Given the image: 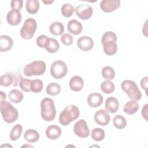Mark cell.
<instances>
[{
	"instance_id": "obj_11",
	"label": "cell",
	"mask_w": 148,
	"mask_h": 148,
	"mask_svg": "<svg viewBox=\"0 0 148 148\" xmlns=\"http://www.w3.org/2000/svg\"><path fill=\"white\" fill-rule=\"evenodd\" d=\"M110 120V115L106 110L100 109L97 111L94 114V120L99 125L105 126L108 125Z\"/></svg>"
},
{
	"instance_id": "obj_25",
	"label": "cell",
	"mask_w": 148,
	"mask_h": 148,
	"mask_svg": "<svg viewBox=\"0 0 148 148\" xmlns=\"http://www.w3.org/2000/svg\"><path fill=\"white\" fill-rule=\"evenodd\" d=\"M8 97L10 101L15 103L21 102L24 98V95L23 92L17 89H13L11 90L9 92Z\"/></svg>"
},
{
	"instance_id": "obj_9",
	"label": "cell",
	"mask_w": 148,
	"mask_h": 148,
	"mask_svg": "<svg viewBox=\"0 0 148 148\" xmlns=\"http://www.w3.org/2000/svg\"><path fill=\"white\" fill-rule=\"evenodd\" d=\"M74 133L81 138H87L90 134V130L86 121L83 119H80L74 125Z\"/></svg>"
},
{
	"instance_id": "obj_13",
	"label": "cell",
	"mask_w": 148,
	"mask_h": 148,
	"mask_svg": "<svg viewBox=\"0 0 148 148\" xmlns=\"http://www.w3.org/2000/svg\"><path fill=\"white\" fill-rule=\"evenodd\" d=\"M94 41L91 38L88 36H83L79 38L77 41L78 47L84 51L92 49L94 47Z\"/></svg>"
},
{
	"instance_id": "obj_24",
	"label": "cell",
	"mask_w": 148,
	"mask_h": 148,
	"mask_svg": "<svg viewBox=\"0 0 148 148\" xmlns=\"http://www.w3.org/2000/svg\"><path fill=\"white\" fill-rule=\"evenodd\" d=\"M24 138L27 142L34 143L39 140V134L37 131L34 129H29L25 132Z\"/></svg>"
},
{
	"instance_id": "obj_20",
	"label": "cell",
	"mask_w": 148,
	"mask_h": 148,
	"mask_svg": "<svg viewBox=\"0 0 148 148\" xmlns=\"http://www.w3.org/2000/svg\"><path fill=\"white\" fill-rule=\"evenodd\" d=\"M67 28L69 33L75 35H77L82 32L83 27L82 24L77 20H71L68 23Z\"/></svg>"
},
{
	"instance_id": "obj_29",
	"label": "cell",
	"mask_w": 148,
	"mask_h": 148,
	"mask_svg": "<svg viewBox=\"0 0 148 148\" xmlns=\"http://www.w3.org/2000/svg\"><path fill=\"white\" fill-rule=\"evenodd\" d=\"M23 131V127L20 124H16L13 127L10 132V138L12 140L14 141L17 140L21 136Z\"/></svg>"
},
{
	"instance_id": "obj_30",
	"label": "cell",
	"mask_w": 148,
	"mask_h": 148,
	"mask_svg": "<svg viewBox=\"0 0 148 148\" xmlns=\"http://www.w3.org/2000/svg\"><path fill=\"white\" fill-rule=\"evenodd\" d=\"M105 136V131L103 129L101 128H94L91 133V138L97 142L102 140Z\"/></svg>"
},
{
	"instance_id": "obj_14",
	"label": "cell",
	"mask_w": 148,
	"mask_h": 148,
	"mask_svg": "<svg viewBox=\"0 0 148 148\" xmlns=\"http://www.w3.org/2000/svg\"><path fill=\"white\" fill-rule=\"evenodd\" d=\"M6 20L8 23L11 25H17L21 20V14L20 10H11L6 15Z\"/></svg>"
},
{
	"instance_id": "obj_12",
	"label": "cell",
	"mask_w": 148,
	"mask_h": 148,
	"mask_svg": "<svg viewBox=\"0 0 148 148\" xmlns=\"http://www.w3.org/2000/svg\"><path fill=\"white\" fill-rule=\"evenodd\" d=\"M121 4L119 0H103L100 3V8L105 13H110L117 9Z\"/></svg>"
},
{
	"instance_id": "obj_4",
	"label": "cell",
	"mask_w": 148,
	"mask_h": 148,
	"mask_svg": "<svg viewBox=\"0 0 148 148\" xmlns=\"http://www.w3.org/2000/svg\"><path fill=\"white\" fill-rule=\"evenodd\" d=\"M1 113L3 120L7 123L14 122L18 116L17 109L6 101L1 102Z\"/></svg>"
},
{
	"instance_id": "obj_22",
	"label": "cell",
	"mask_w": 148,
	"mask_h": 148,
	"mask_svg": "<svg viewBox=\"0 0 148 148\" xmlns=\"http://www.w3.org/2000/svg\"><path fill=\"white\" fill-rule=\"evenodd\" d=\"M60 48V45L57 40L54 38H49L45 46L46 50L50 53H56Z\"/></svg>"
},
{
	"instance_id": "obj_16",
	"label": "cell",
	"mask_w": 148,
	"mask_h": 148,
	"mask_svg": "<svg viewBox=\"0 0 148 148\" xmlns=\"http://www.w3.org/2000/svg\"><path fill=\"white\" fill-rule=\"evenodd\" d=\"M61 133L62 131L60 127L54 124L48 126L45 131L46 136L51 140L57 139L61 136Z\"/></svg>"
},
{
	"instance_id": "obj_31",
	"label": "cell",
	"mask_w": 148,
	"mask_h": 148,
	"mask_svg": "<svg viewBox=\"0 0 148 148\" xmlns=\"http://www.w3.org/2000/svg\"><path fill=\"white\" fill-rule=\"evenodd\" d=\"M115 86L114 83L108 80L103 82L101 84V90L105 94H109L112 93L114 91Z\"/></svg>"
},
{
	"instance_id": "obj_36",
	"label": "cell",
	"mask_w": 148,
	"mask_h": 148,
	"mask_svg": "<svg viewBox=\"0 0 148 148\" xmlns=\"http://www.w3.org/2000/svg\"><path fill=\"white\" fill-rule=\"evenodd\" d=\"M31 81L30 79H25V78H21L19 82V86L21 90L25 92H30L31 88L30 85Z\"/></svg>"
},
{
	"instance_id": "obj_28",
	"label": "cell",
	"mask_w": 148,
	"mask_h": 148,
	"mask_svg": "<svg viewBox=\"0 0 148 148\" xmlns=\"http://www.w3.org/2000/svg\"><path fill=\"white\" fill-rule=\"evenodd\" d=\"M114 126L117 129H123L127 126V121L122 115L117 114L115 116L113 120Z\"/></svg>"
},
{
	"instance_id": "obj_41",
	"label": "cell",
	"mask_w": 148,
	"mask_h": 148,
	"mask_svg": "<svg viewBox=\"0 0 148 148\" xmlns=\"http://www.w3.org/2000/svg\"><path fill=\"white\" fill-rule=\"evenodd\" d=\"M147 106H148V105L146 104L142 108V117L146 121H147Z\"/></svg>"
},
{
	"instance_id": "obj_1",
	"label": "cell",
	"mask_w": 148,
	"mask_h": 148,
	"mask_svg": "<svg viewBox=\"0 0 148 148\" xmlns=\"http://www.w3.org/2000/svg\"><path fill=\"white\" fill-rule=\"evenodd\" d=\"M117 35L112 31H107L102 35L101 43L103 45V51L106 55L113 56L116 53L117 50Z\"/></svg>"
},
{
	"instance_id": "obj_38",
	"label": "cell",
	"mask_w": 148,
	"mask_h": 148,
	"mask_svg": "<svg viewBox=\"0 0 148 148\" xmlns=\"http://www.w3.org/2000/svg\"><path fill=\"white\" fill-rule=\"evenodd\" d=\"M49 38L45 35H39L36 39V43L37 45L40 48H45V45Z\"/></svg>"
},
{
	"instance_id": "obj_40",
	"label": "cell",
	"mask_w": 148,
	"mask_h": 148,
	"mask_svg": "<svg viewBox=\"0 0 148 148\" xmlns=\"http://www.w3.org/2000/svg\"><path fill=\"white\" fill-rule=\"evenodd\" d=\"M147 76H145L143 77L140 81V86L142 88L145 90L146 92L147 90Z\"/></svg>"
},
{
	"instance_id": "obj_43",
	"label": "cell",
	"mask_w": 148,
	"mask_h": 148,
	"mask_svg": "<svg viewBox=\"0 0 148 148\" xmlns=\"http://www.w3.org/2000/svg\"><path fill=\"white\" fill-rule=\"evenodd\" d=\"M54 1H43V2L44 3H45V4H46V5H49V4H50V3H53Z\"/></svg>"
},
{
	"instance_id": "obj_39",
	"label": "cell",
	"mask_w": 148,
	"mask_h": 148,
	"mask_svg": "<svg viewBox=\"0 0 148 148\" xmlns=\"http://www.w3.org/2000/svg\"><path fill=\"white\" fill-rule=\"evenodd\" d=\"M23 5V1L22 0H12L10 2L11 8L13 10H20L21 9Z\"/></svg>"
},
{
	"instance_id": "obj_7",
	"label": "cell",
	"mask_w": 148,
	"mask_h": 148,
	"mask_svg": "<svg viewBox=\"0 0 148 148\" xmlns=\"http://www.w3.org/2000/svg\"><path fill=\"white\" fill-rule=\"evenodd\" d=\"M37 28V23L36 20L31 17L27 18L20 31V34L22 38L24 39H31L34 35Z\"/></svg>"
},
{
	"instance_id": "obj_8",
	"label": "cell",
	"mask_w": 148,
	"mask_h": 148,
	"mask_svg": "<svg viewBox=\"0 0 148 148\" xmlns=\"http://www.w3.org/2000/svg\"><path fill=\"white\" fill-rule=\"evenodd\" d=\"M50 72L53 77L60 79L66 75L68 73V67L66 63L64 61L57 60L52 63Z\"/></svg>"
},
{
	"instance_id": "obj_42",
	"label": "cell",
	"mask_w": 148,
	"mask_h": 148,
	"mask_svg": "<svg viewBox=\"0 0 148 148\" xmlns=\"http://www.w3.org/2000/svg\"><path fill=\"white\" fill-rule=\"evenodd\" d=\"M1 102L5 101V99L6 98V95L5 93H4L3 91H1Z\"/></svg>"
},
{
	"instance_id": "obj_18",
	"label": "cell",
	"mask_w": 148,
	"mask_h": 148,
	"mask_svg": "<svg viewBox=\"0 0 148 148\" xmlns=\"http://www.w3.org/2000/svg\"><path fill=\"white\" fill-rule=\"evenodd\" d=\"M105 107L108 112L112 113H116L119 108V102L117 98L113 97H109L106 100Z\"/></svg>"
},
{
	"instance_id": "obj_10",
	"label": "cell",
	"mask_w": 148,
	"mask_h": 148,
	"mask_svg": "<svg viewBox=\"0 0 148 148\" xmlns=\"http://www.w3.org/2000/svg\"><path fill=\"white\" fill-rule=\"evenodd\" d=\"M76 16L82 20H86L90 18L92 15V8L88 5L82 4L77 6L75 9Z\"/></svg>"
},
{
	"instance_id": "obj_33",
	"label": "cell",
	"mask_w": 148,
	"mask_h": 148,
	"mask_svg": "<svg viewBox=\"0 0 148 148\" xmlns=\"http://www.w3.org/2000/svg\"><path fill=\"white\" fill-rule=\"evenodd\" d=\"M75 9L70 3H65L61 7V14L65 17L68 18L72 16Z\"/></svg>"
},
{
	"instance_id": "obj_26",
	"label": "cell",
	"mask_w": 148,
	"mask_h": 148,
	"mask_svg": "<svg viewBox=\"0 0 148 148\" xmlns=\"http://www.w3.org/2000/svg\"><path fill=\"white\" fill-rule=\"evenodd\" d=\"M26 10L29 14H35L39 9V3L37 0H27L25 3Z\"/></svg>"
},
{
	"instance_id": "obj_5",
	"label": "cell",
	"mask_w": 148,
	"mask_h": 148,
	"mask_svg": "<svg viewBox=\"0 0 148 148\" xmlns=\"http://www.w3.org/2000/svg\"><path fill=\"white\" fill-rule=\"evenodd\" d=\"M46 68L45 62L40 60H36L27 64L23 69L24 75L26 76H39L43 75Z\"/></svg>"
},
{
	"instance_id": "obj_34",
	"label": "cell",
	"mask_w": 148,
	"mask_h": 148,
	"mask_svg": "<svg viewBox=\"0 0 148 148\" xmlns=\"http://www.w3.org/2000/svg\"><path fill=\"white\" fill-rule=\"evenodd\" d=\"M43 87V82L40 79H34L31 81L30 88L31 91L35 93L40 92Z\"/></svg>"
},
{
	"instance_id": "obj_35",
	"label": "cell",
	"mask_w": 148,
	"mask_h": 148,
	"mask_svg": "<svg viewBox=\"0 0 148 148\" xmlns=\"http://www.w3.org/2000/svg\"><path fill=\"white\" fill-rule=\"evenodd\" d=\"M13 82V77L9 74H5L1 76L0 84L2 86L8 87Z\"/></svg>"
},
{
	"instance_id": "obj_27",
	"label": "cell",
	"mask_w": 148,
	"mask_h": 148,
	"mask_svg": "<svg viewBox=\"0 0 148 148\" xmlns=\"http://www.w3.org/2000/svg\"><path fill=\"white\" fill-rule=\"evenodd\" d=\"M61 91V86L57 83H51L47 85L46 88V92L47 94L51 96L57 95Z\"/></svg>"
},
{
	"instance_id": "obj_17",
	"label": "cell",
	"mask_w": 148,
	"mask_h": 148,
	"mask_svg": "<svg viewBox=\"0 0 148 148\" xmlns=\"http://www.w3.org/2000/svg\"><path fill=\"white\" fill-rule=\"evenodd\" d=\"M13 45V39L8 35L0 36V51L6 52L10 50Z\"/></svg>"
},
{
	"instance_id": "obj_37",
	"label": "cell",
	"mask_w": 148,
	"mask_h": 148,
	"mask_svg": "<svg viewBox=\"0 0 148 148\" xmlns=\"http://www.w3.org/2000/svg\"><path fill=\"white\" fill-rule=\"evenodd\" d=\"M62 43L66 46H69L73 43V37L69 34H64L61 37Z\"/></svg>"
},
{
	"instance_id": "obj_15",
	"label": "cell",
	"mask_w": 148,
	"mask_h": 148,
	"mask_svg": "<svg viewBox=\"0 0 148 148\" xmlns=\"http://www.w3.org/2000/svg\"><path fill=\"white\" fill-rule=\"evenodd\" d=\"M103 101V96L97 92L90 94L87 98V103L91 108H97L102 105Z\"/></svg>"
},
{
	"instance_id": "obj_3",
	"label": "cell",
	"mask_w": 148,
	"mask_h": 148,
	"mask_svg": "<svg viewBox=\"0 0 148 148\" xmlns=\"http://www.w3.org/2000/svg\"><path fill=\"white\" fill-rule=\"evenodd\" d=\"M79 114V109L76 105H68L61 112L59 117V122L62 125H68L72 121L77 119Z\"/></svg>"
},
{
	"instance_id": "obj_32",
	"label": "cell",
	"mask_w": 148,
	"mask_h": 148,
	"mask_svg": "<svg viewBox=\"0 0 148 148\" xmlns=\"http://www.w3.org/2000/svg\"><path fill=\"white\" fill-rule=\"evenodd\" d=\"M102 75L106 80H112L115 76V72L113 68L109 66H104L101 71Z\"/></svg>"
},
{
	"instance_id": "obj_23",
	"label": "cell",
	"mask_w": 148,
	"mask_h": 148,
	"mask_svg": "<svg viewBox=\"0 0 148 148\" xmlns=\"http://www.w3.org/2000/svg\"><path fill=\"white\" fill-rule=\"evenodd\" d=\"M49 31L53 35L58 36L64 32V26L62 23L55 21L52 23L49 26Z\"/></svg>"
},
{
	"instance_id": "obj_19",
	"label": "cell",
	"mask_w": 148,
	"mask_h": 148,
	"mask_svg": "<svg viewBox=\"0 0 148 148\" xmlns=\"http://www.w3.org/2000/svg\"><path fill=\"white\" fill-rule=\"evenodd\" d=\"M70 88L75 92L80 91L84 86L83 79L79 76H73L69 81Z\"/></svg>"
},
{
	"instance_id": "obj_6",
	"label": "cell",
	"mask_w": 148,
	"mask_h": 148,
	"mask_svg": "<svg viewBox=\"0 0 148 148\" xmlns=\"http://www.w3.org/2000/svg\"><path fill=\"white\" fill-rule=\"evenodd\" d=\"M121 87L131 100L138 101L140 99L142 93L135 82L131 80H125L122 82Z\"/></svg>"
},
{
	"instance_id": "obj_2",
	"label": "cell",
	"mask_w": 148,
	"mask_h": 148,
	"mask_svg": "<svg viewBox=\"0 0 148 148\" xmlns=\"http://www.w3.org/2000/svg\"><path fill=\"white\" fill-rule=\"evenodd\" d=\"M40 114L42 118L47 121L53 120L56 115V109L54 101L49 98H45L40 102Z\"/></svg>"
},
{
	"instance_id": "obj_44",
	"label": "cell",
	"mask_w": 148,
	"mask_h": 148,
	"mask_svg": "<svg viewBox=\"0 0 148 148\" xmlns=\"http://www.w3.org/2000/svg\"><path fill=\"white\" fill-rule=\"evenodd\" d=\"M25 146H28V147H29V146H30V147H34V146H31V145H24V146H21V147H25Z\"/></svg>"
},
{
	"instance_id": "obj_21",
	"label": "cell",
	"mask_w": 148,
	"mask_h": 148,
	"mask_svg": "<svg viewBox=\"0 0 148 148\" xmlns=\"http://www.w3.org/2000/svg\"><path fill=\"white\" fill-rule=\"evenodd\" d=\"M139 108V105L136 101L131 100L128 101L124 106L123 111L130 115H132L137 112Z\"/></svg>"
}]
</instances>
